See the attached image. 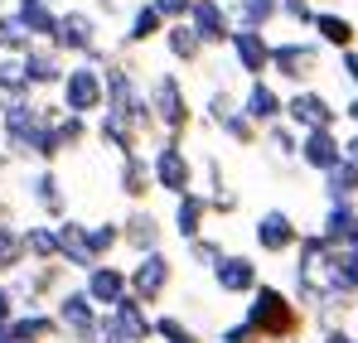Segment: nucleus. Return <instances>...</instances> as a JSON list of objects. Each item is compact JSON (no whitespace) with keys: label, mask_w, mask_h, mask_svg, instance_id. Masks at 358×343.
Returning a JSON list of instances; mask_svg holds the SVG:
<instances>
[{"label":"nucleus","mask_w":358,"mask_h":343,"mask_svg":"<svg viewBox=\"0 0 358 343\" xmlns=\"http://www.w3.org/2000/svg\"><path fill=\"white\" fill-rule=\"evenodd\" d=\"M59 92H63V112L68 116H83V121H87L92 112H107V82H102V73H97L92 63L68 68Z\"/></svg>","instance_id":"1"},{"label":"nucleus","mask_w":358,"mask_h":343,"mask_svg":"<svg viewBox=\"0 0 358 343\" xmlns=\"http://www.w3.org/2000/svg\"><path fill=\"white\" fill-rule=\"evenodd\" d=\"M102 82H107V112H117V116H126L136 131H145L155 116H150V97L141 92V82L126 73V68H107L102 73Z\"/></svg>","instance_id":"2"},{"label":"nucleus","mask_w":358,"mask_h":343,"mask_svg":"<svg viewBox=\"0 0 358 343\" xmlns=\"http://www.w3.org/2000/svg\"><path fill=\"white\" fill-rule=\"evenodd\" d=\"M247 324H252L262 339H286L291 324H296L291 300H286L276 286H262V290H257V300H252V309H247Z\"/></svg>","instance_id":"3"},{"label":"nucleus","mask_w":358,"mask_h":343,"mask_svg":"<svg viewBox=\"0 0 358 343\" xmlns=\"http://www.w3.org/2000/svg\"><path fill=\"white\" fill-rule=\"evenodd\" d=\"M170 276H175L170 256H165V251H145V256L126 271V286H131V295H136L141 305H160L165 290H170Z\"/></svg>","instance_id":"4"},{"label":"nucleus","mask_w":358,"mask_h":343,"mask_svg":"<svg viewBox=\"0 0 358 343\" xmlns=\"http://www.w3.org/2000/svg\"><path fill=\"white\" fill-rule=\"evenodd\" d=\"M145 97H150V116H155V121L170 131V140H175L179 131L189 126V102H184L179 78H175V73H160V78L150 82V92H145Z\"/></svg>","instance_id":"5"},{"label":"nucleus","mask_w":358,"mask_h":343,"mask_svg":"<svg viewBox=\"0 0 358 343\" xmlns=\"http://www.w3.org/2000/svg\"><path fill=\"white\" fill-rule=\"evenodd\" d=\"M54 319H59V329L68 334L73 343H87L97 334V319H102V309L83 295V290H63L59 300H54Z\"/></svg>","instance_id":"6"},{"label":"nucleus","mask_w":358,"mask_h":343,"mask_svg":"<svg viewBox=\"0 0 358 343\" xmlns=\"http://www.w3.org/2000/svg\"><path fill=\"white\" fill-rule=\"evenodd\" d=\"M150 179H155V189H165V194H189L194 189V165H189V155L179 150V140H165L155 155H150Z\"/></svg>","instance_id":"7"},{"label":"nucleus","mask_w":358,"mask_h":343,"mask_svg":"<svg viewBox=\"0 0 358 343\" xmlns=\"http://www.w3.org/2000/svg\"><path fill=\"white\" fill-rule=\"evenodd\" d=\"M102 319H107V329H112L117 343H150L155 339V319L145 314V305H141L136 295H126L121 305H112Z\"/></svg>","instance_id":"8"},{"label":"nucleus","mask_w":358,"mask_h":343,"mask_svg":"<svg viewBox=\"0 0 358 343\" xmlns=\"http://www.w3.org/2000/svg\"><path fill=\"white\" fill-rule=\"evenodd\" d=\"M83 295H87L97 309H112V305H121V300L131 295V286H126V266L97 261V266L87 271V286H83Z\"/></svg>","instance_id":"9"},{"label":"nucleus","mask_w":358,"mask_h":343,"mask_svg":"<svg viewBox=\"0 0 358 343\" xmlns=\"http://www.w3.org/2000/svg\"><path fill=\"white\" fill-rule=\"evenodd\" d=\"M29 198H34V208L44 213V218H54V223H63L68 218V194H63V179L54 174V165H44L39 174H29Z\"/></svg>","instance_id":"10"},{"label":"nucleus","mask_w":358,"mask_h":343,"mask_svg":"<svg viewBox=\"0 0 358 343\" xmlns=\"http://www.w3.org/2000/svg\"><path fill=\"white\" fill-rule=\"evenodd\" d=\"M59 228V261L68 271H92L97 266V256H92V247H87V223H78V218H63L54 223Z\"/></svg>","instance_id":"11"},{"label":"nucleus","mask_w":358,"mask_h":343,"mask_svg":"<svg viewBox=\"0 0 358 343\" xmlns=\"http://www.w3.org/2000/svg\"><path fill=\"white\" fill-rule=\"evenodd\" d=\"M54 49H59V54H87V49H97V20H92V15H83V10L59 15Z\"/></svg>","instance_id":"12"},{"label":"nucleus","mask_w":358,"mask_h":343,"mask_svg":"<svg viewBox=\"0 0 358 343\" xmlns=\"http://www.w3.org/2000/svg\"><path fill=\"white\" fill-rule=\"evenodd\" d=\"M20 68H24V82H29V87H59L63 73H68L54 44H34L29 54L20 58Z\"/></svg>","instance_id":"13"},{"label":"nucleus","mask_w":358,"mask_h":343,"mask_svg":"<svg viewBox=\"0 0 358 343\" xmlns=\"http://www.w3.org/2000/svg\"><path fill=\"white\" fill-rule=\"evenodd\" d=\"M160 218L150 213V208H136V213H126V223H121V242L136 251V256H145V251H160Z\"/></svg>","instance_id":"14"},{"label":"nucleus","mask_w":358,"mask_h":343,"mask_svg":"<svg viewBox=\"0 0 358 343\" xmlns=\"http://www.w3.org/2000/svg\"><path fill=\"white\" fill-rule=\"evenodd\" d=\"M189 29H194L203 44H223V39H233L228 15H223L218 0H194V5H189Z\"/></svg>","instance_id":"15"},{"label":"nucleus","mask_w":358,"mask_h":343,"mask_svg":"<svg viewBox=\"0 0 358 343\" xmlns=\"http://www.w3.org/2000/svg\"><path fill=\"white\" fill-rule=\"evenodd\" d=\"M10 334H15V343H49V339H63L59 319H54L49 309H20V314L10 319Z\"/></svg>","instance_id":"16"},{"label":"nucleus","mask_w":358,"mask_h":343,"mask_svg":"<svg viewBox=\"0 0 358 343\" xmlns=\"http://www.w3.org/2000/svg\"><path fill=\"white\" fill-rule=\"evenodd\" d=\"M97 140L112 145L121 160H126V155H141V131H136L126 116H117V112H102V121H97Z\"/></svg>","instance_id":"17"},{"label":"nucleus","mask_w":358,"mask_h":343,"mask_svg":"<svg viewBox=\"0 0 358 343\" xmlns=\"http://www.w3.org/2000/svg\"><path fill=\"white\" fill-rule=\"evenodd\" d=\"M213 281L223 295H242V290L257 286V261L252 256H223L218 266H213Z\"/></svg>","instance_id":"18"},{"label":"nucleus","mask_w":358,"mask_h":343,"mask_svg":"<svg viewBox=\"0 0 358 343\" xmlns=\"http://www.w3.org/2000/svg\"><path fill=\"white\" fill-rule=\"evenodd\" d=\"M233 54H238L242 73H252V78H262V73H266V63H271V49L262 44V34H257V29H233Z\"/></svg>","instance_id":"19"},{"label":"nucleus","mask_w":358,"mask_h":343,"mask_svg":"<svg viewBox=\"0 0 358 343\" xmlns=\"http://www.w3.org/2000/svg\"><path fill=\"white\" fill-rule=\"evenodd\" d=\"M20 237H24V256H29L34 266H49V261H59V228H54V223L20 228Z\"/></svg>","instance_id":"20"},{"label":"nucleus","mask_w":358,"mask_h":343,"mask_svg":"<svg viewBox=\"0 0 358 343\" xmlns=\"http://www.w3.org/2000/svg\"><path fill=\"white\" fill-rule=\"evenodd\" d=\"M203 218H208V198L203 194H179L175 198V232L184 237V242H194L199 237V228H203Z\"/></svg>","instance_id":"21"},{"label":"nucleus","mask_w":358,"mask_h":343,"mask_svg":"<svg viewBox=\"0 0 358 343\" xmlns=\"http://www.w3.org/2000/svg\"><path fill=\"white\" fill-rule=\"evenodd\" d=\"M291 121H300V126H310V131H329L334 126V107L324 102V97H315V92H300V97H291Z\"/></svg>","instance_id":"22"},{"label":"nucleus","mask_w":358,"mask_h":343,"mask_svg":"<svg viewBox=\"0 0 358 343\" xmlns=\"http://www.w3.org/2000/svg\"><path fill=\"white\" fill-rule=\"evenodd\" d=\"M271 63L281 68V78L305 82V78L315 73V49H310V44H281V49H271Z\"/></svg>","instance_id":"23"},{"label":"nucleus","mask_w":358,"mask_h":343,"mask_svg":"<svg viewBox=\"0 0 358 343\" xmlns=\"http://www.w3.org/2000/svg\"><path fill=\"white\" fill-rule=\"evenodd\" d=\"M300 155H305V165H310V170H324V174H329L334 165H339V160H344V150H339V140H334L329 131H310Z\"/></svg>","instance_id":"24"},{"label":"nucleus","mask_w":358,"mask_h":343,"mask_svg":"<svg viewBox=\"0 0 358 343\" xmlns=\"http://www.w3.org/2000/svg\"><path fill=\"white\" fill-rule=\"evenodd\" d=\"M117 184H121V194H126V198H136V203H141V198L155 189V179H150V160H145V155H126V160H121Z\"/></svg>","instance_id":"25"},{"label":"nucleus","mask_w":358,"mask_h":343,"mask_svg":"<svg viewBox=\"0 0 358 343\" xmlns=\"http://www.w3.org/2000/svg\"><path fill=\"white\" fill-rule=\"evenodd\" d=\"M257 242H262V251H291L296 247V223L286 213H266L257 223Z\"/></svg>","instance_id":"26"},{"label":"nucleus","mask_w":358,"mask_h":343,"mask_svg":"<svg viewBox=\"0 0 358 343\" xmlns=\"http://www.w3.org/2000/svg\"><path fill=\"white\" fill-rule=\"evenodd\" d=\"M15 15H20V24L29 29V39H49V44H54V34H59V15H54L44 0H24Z\"/></svg>","instance_id":"27"},{"label":"nucleus","mask_w":358,"mask_h":343,"mask_svg":"<svg viewBox=\"0 0 358 343\" xmlns=\"http://www.w3.org/2000/svg\"><path fill=\"white\" fill-rule=\"evenodd\" d=\"M354 232H358V213L349 208V203H329L320 242H344V247H349V237H354Z\"/></svg>","instance_id":"28"},{"label":"nucleus","mask_w":358,"mask_h":343,"mask_svg":"<svg viewBox=\"0 0 358 343\" xmlns=\"http://www.w3.org/2000/svg\"><path fill=\"white\" fill-rule=\"evenodd\" d=\"M24 237L15 223H0V276H15V271H24Z\"/></svg>","instance_id":"29"},{"label":"nucleus","mask_w":358,"mask_h":343,"mask_svg":"<svg viewBox=\"0 0 358 343\" xmlns=\"http://www.w3.org/2000/svg\"><path fill=\"white\" fill-rule=\"evenodd\" d=\"M324 281H329V290H334V295H349V290H358V261L349 256V251L324 256Z\"/></svg>","instance_id":"30"},{"label":"nucleus","mask_w":358,"mask_h":343,"mask_svg":"<svg viewBox=\"0 0 358 343\" xmlns=\"http://www.w3.org/2000/svg\"><path fill=\"white\" fill-rule=\"evenodd\" d=\"M29 49H34V39H29V29L20 24V15H0V54L24 58Z\"/></svg>","instance_id":"31"},{"label":"nucleus","mask_w":358,"mask_h":343,"mask_svg":"<svg viewBox=\"0 0 358 343\" xmlns=\"http://www.w3.org/2000/svg\"><path fill=\"white\" fill-rule=\"evenodd\" d=\"M0 97H5V102H29V97H34V87L24 82L20 58H0Z\"/></svg>","instance_id":"32"},{"label":"nucleus","mask_w":358,"mask_h":343,"mask_svg":"<svg viewBox=\"0 0 358 343\" xmlns=\"http://www.w3.org/2000/svg\"><path fill=\"white\" fill-rule=\"evenodd\" d=\"M242 112L252 116V121H276V116H281V97H276L266 82H252V92H247Z\"/></svg>","instance_id":"33"},{"label":"nucleus","mask_w":358,"mask_h":343,"mask_svg":"<svg viewBox=\"0 0 358 343\" xmlns=\"http://www.w3.org/2000/svg\"><path fill=\"white\" fill-rule=\"evenodd\" d=\"M165 44H170V54H175L179 63H194V58L203 54V39H199V34H194V29H189L184 20L165 29Z\"/></svg>","instance_id":"34"},{"label":"nucleus","mask_w":358,"mask_h":343,"mask_svg":"<svg viewBox=\"0 0 358 343\" xmlns=\"http://www.w3.org/2000/svg\"><path fill=\"white\" fill-rule=\"evenodd\" d=\"M324 179H329V189H324V194H329V203H349V198H358V170L349 165V160H339Z\"/></svg>","instance_id":"35"},{"label":"nucleus","mask_w":358,"mask_h":343,"mask_svg":"<svg viewBox=\"0 0 358 343\" xmlns=\"http://www.w3.org/2000/svg\"><path fill=\"white\" fill-rule=\"evenodd\" d=\"M87 247H92L97 261H107L121 247V223H92V228H87Z\"/></svg>","instance_id":"36"},{"label":"nucleus","mask_w":358,"mask_h":343,"mask_svg":"<svg viewBox=\"0 0 358 343\" xmlns=\"http://www.w3.org/2000/svg\"><path fill=\"white\" fill-rule=\"evenodd\" d=\"M160 24H165V15H160L155 5H141V10L131 15V34H126V39H131V44H145V39L160 34Z\"/></svg>","instance_id":"37"},{"label":"nucleus","mask_w":358,"mask_h":343,"mask_svg":"<svg viewBox=\"0 0 358 343\" xmlns=\"http://www.w3.org/2000/svg\"><path fill=\"white\" fill-rule=\"evenodd\" d=\"M315 29H320V39H329V44H339V49L354 44V24H349L344 15H315Z\"/></svg>","instance_id":"38"},{"label":"nucleus","mask_w":358,"mask_h":343,"mask_svg":"<svg viewBox=\"0 0 358 343\" xmlns=\"http://www.w3.org/2000/svg\"><path fill=\"white\" fill-rule=\"evenodd\" d=\"M54 136H59V150L68 155V150H78V145L87 140V121H83V116H68V112H63L59 121H54Z\"/></svg>","instance_id":"39"},{"label":"nucleus","mask_w":358,"mask_h":343,"mask_svg":"<svg viewBox=\"0 0 358 343\" xmlns=\"http://www.w3.org/2000/svg\"><path fill=\"white\" fill-rule=\"evenodd\" d=\"M155 339H160V343H199V339H194V329H189L179 314H160V319H155Z\"/></svg>","instance_id":"40"},{"label":"nucleus","mask_w":358,"mask_h":343,"mask_svg":"<svg viewBox=\"0 0 358 343\" xmlns=\"http://www.w3.org/2000/svg\"><path fill=\"white\" fill-rule=\"evenodd\" d=\"M242 29H257V24H266L276 10H281V0H242Z\"/></svg>","instance_id":"41"},{"label":"nucleus","mask_w":358,"mask_h":343,"mask_svg":"<svg viewBox=\"0 0 358 343\" xmlns=\"http://www.w3.org/2000/svg\"><path fill=\"white\" fill-rule=\"evenodd\" d=\"M189 256H194L199 266H218V261H223V247H218L213 237H194V242H189Z\"/></svg>","instance_id":"42"},{"label":"nucleus","mask_w":358,"mask_h":343,"mask_svg":"<svg viewBox=\"0 0 358 343\" xmlns=\"http://www.w3.org/2000/svg\"><path fill=\"white\" fill-rule=\"evenodd\" d=\"M218 126H223V131H228L233 140H242V145L252 140V121H247V116H242V112H228V116H223V121H218Z\"/></svg>","instance_id":"43"},{"label":"nucleus","mask_w":358,"mask_h":343,"mask_svg":"<svg viewBox=\"0 0 358 343\" xmlns=\"http://www.w3.org/2000/svg\"><path fill=\"white\" fill-rule=\"evenodd\" d=\"M223 343H262V334L242 319V324H233V329H223Z\"/></svg>","instance_id":"44"},{"label":"nucleus","mask_w":358,"mask_h":343,"mask_svg":"<svg viewBox=\"0 0 358 343\" xmlns=\"http://www.w3.org/2000/svg\"><path fill=\"white\" fill-rule=\"evenodd\" d=\"M228 112H233V97H228V92H213V97H208V121L218 126Z\"/></svg>","instance_id":"45"},{"label":"nucleus","mask_w":358,"mask_h":343,"mask_svg":"<svg viewBox=\"0 0 358 343\" xmlns=\"http://www.w3.org/2000/svg\"><path fill=\"white\" fill-rule=\"evenodd\" d=\"M150 5H155V10H160V15H165V20H184V15H189V5H194V0H150Z\"/></svg>","instance_id":"46"},{"label":"nucleus","mask_w":358,"mask_h":343,"mask_svg":"<svg viewBox=\"0 0 358 343\" xmlns=\"http://www.w3.org/2000/svg\"><path fill=\"white\" fill-rule=\"evenodd\" d=\"M15 314H20V305H15V295H10V286L0 281V324H10Z\"/></svg>","instance_id":"47"},{"label":"nucleus","mask_w":358,"mask_h":343,"mask_svg":"<svg viewBox=\"0 0 358 343\" xmlns=\"http://www.w3.org/2000/svg\"><path fill=\"white\" fill-rule=\"evenodd\" d=\"M271 145H276L281 155H296V140H291V131H281V126L271 131Z\"/></svg>","instance_id":"48"},{"label":"nucleus","mask_w":358,"mask_h":343,"mask_svg":"<svg viewBox=\"0 0 358 343\" xmlns=\"http://www.w3.org/2000/svg\"><path fill=\"white\" fill-rule=\"evenodd\" d=\"M281 5H286V15H291V20H310V10H305V0H281Z\"/></svg>","instance_id":"49"},{"label":"nucleus","mask_w":358,"mask_h":343,"mask_svg":"<svg viewBox=\"0 0 358 343\" xmlns=\"http://www.w3.org/2000/svg\"><path fill=\"white\" fill-rule=\"evenodd\" d=\"M344 73H349V82L358 87V54H344Z\"/></svg>","instance_id":"50"},{"label":"nucleus","mask_w":358,"mask_h":343,"mask_svg":"<svg viewBox=\"0 0 358 343\" xmlns=\"http://www.w3.org/2000/svg\"><path fill=\"white\" fill-rule=\"evenodd\" d=\"M344 160H349V165H354V170H358V136H354V140H349V145H344Z\"/></svg>","instance_id":"51"},{"label":"nucleus","mask_w":358,"mask_h":343,"mask_svg":"<svg viewBox=\"0 0 358 343\" xmlns=\"http://www.w3.org/2000/svg\"><path fill=\"white\" fill-rule=\"evenodd\" d=\"M10 170V150H5V145H0V174Z\"/></svg>","instance_id":"52"},{"label":"nucleus","mask_w":358,"mask_h":343,"mask_svg":"<svg viewBox=\"0 0 358 343\" xmlns=\"http://www.w3.org/2000/svg\"><path fill=\"white\" fill-rule=\"evenodd\" d=\"M0 343H15V334H10V324H0Z\"/></svg>","instance_id":"53"},{"label":"nucleus","mask_w":358,"mask_h":343,"mask_svg":"<svg viewBox=\"0 0 358 343\" xmlns=\"http://www.w3.org/2000/svg\"><path fill=\"white\" fill-rule=\"evenodd\" d=\"M324 343H354V339H349V334H329Z\"/></svg>","instance_id":"54"},{"label":"nucleus","mask_w":358,"mask_h":343,"mask_svg":"<svg viewBox=\"0 0 358 343\" xmlns=\"http://www.w3.org/2000/svg\"><path fill=\"white\" fill-rule=\"evenodd\" d=\"M349 116H354V121H358V97H354V102H349Z\"/></svg>","instance_id":"55"},{"label":"nucleus","mask_w":358,"mask_h":343,"mask_svg":"<svg viewBox=\"0 0 358 343\" xmlns=\"http://www.w3.org/2000/svg\"><path fill=\"white\" fill-rule=\"evenodd\" d=\"M44 5H54V0H44Z\"/></svg>","instance_id":"56"},{"label":"nucleus","mask_w":358,"mask_h":343,"mask_svg":"<svg viewBox=\"0 0 358 343\" xmlns=\"http://www.w3.org/2000/svg\"><path fill=\"white\" fill-rule=\"evenodd\" d=\"M20 5H24V0H20Z\"/></svg>","instance_id":"57"}]
</instances>
